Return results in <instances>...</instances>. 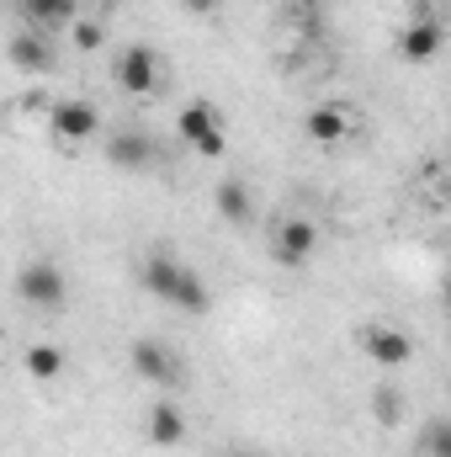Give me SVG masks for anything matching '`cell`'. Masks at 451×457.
<instances>
[{"mask_svg": "<svg viewBox=\"0 0 451 457\" xmlns=\"http://www.w3.org/2000/svg\"><path fill=\"white\" fill-rule=\"evenodd\" d=\"M176 128H181V138L197 149V154H208V160H218L228 149V133H224V122H218V112L208 107V102H192L186 112L176 117Z\"/></svg>", "mask_w": 451, "mask_h": 457, "instance_id": "cell-1", "label": "cell"}, {"mask_svg": "<svg viewBox=\"0 0 451 457\" xmlns=\"http://www.w3.org/2000/svg\"><path fill=\"white\" fill-rule=\"evenodd\" d=\"M16 293H21L27 303H37V309H53V303H64L70 282H64V271H59L53 261H27V266L16 271Z\"/></svg>", "mask_w": 451, "mask_h": 457, "instance_id": "cell-2", "label": "cell"}, {"mask_svg": "<svg viewBox=\"0 0 451 457\" xmlns=\"http://www.w3.org/2000/svg\"><path fill=\"white\" fill-rule=\"evenodd\" d=\"M117 86H122L127 96H149V91L160 86V54L144 48V43H133V48L117 59Z\"/></svg>", "mask_w": 451, "mask_h": 457, "instance_id": "cell-3", "label": "cell"}, {"mask_svg": "<svg viewBox=\"0 0 451 457\" xmlns=\"http://www.w3.org/2000/svg\"><path fill=\"white\" fill-rule=\"evenodd\" d=\"M314 250H319V224L314 219H287V224L276 228V239H271V255L282 266H303Z\"/></svg>", "mask_w": 451, "mask_h": 457, "instance_id": "cell-4", "label": "cell"}, {"mask_svg": "<svg viewBox=\"0 0 451 457\" xmlns=\"http://www.w3.org/2000/svg\"><path fill=\"white\" fill-rule=\"evenodd\" d=\"M356 341H361V351H366L377 367H404V361H414V341H409L404 330H388V325H366Z\"/></svg>", "mask_w": 451, "mask_h": 457, "instance_id": "cell-5", "label": "cell"}, {"mask_svg": "<svg viewBox=\"0 0 451 457\" xmlns=\"http://www.w3.org/2000/svg\"><path fill=\"white\" fill-rule=\"evenodd\" d=\"M133 372L144 383H154V388L181 383V361L170 356V345H160V341H133Z\"/></svg>", "mask_w": 451, "mask_h": 457, "instance_id": "cell-6", "label": "cell"}, {"mask_svg": "<svg viewBox=\"0 0 451 457\" xmlns=\"http://www.w3.org/2000/svg\"><path fill=\"white\" fill-rule=\"evenodd\" d=\"M48 122H53V133H59L64 144H86V138H96V128H102V117H96L91 102H53Z\"/></svg>", "mask_w": 451, "mask_h": 457, "instance_id": "cell-7", "label": "cell"}, {"mask_svg": "<svg viewBox=\"0 0 451 457\" xmlns=\"http://www.w3.org/2000/svg\"><path fill=\"white\" fill-rule=\"evenodd\" d=\"M5 59L21 70V75H48L53 70V48H48V37L32 27V32H16L11 43H5Z\"/></svg>", "mask_w": 451, "mask_h": 457, "instance_id": "cell-8", "label": "cell"}, {"mask_svg": "<svg viewBox=\"0 0 451 457\" xmlns=\"http://www.w3.org/2000/svg\"><path fill=\"white\" fill-rule=\"evenodd\" d=\"M144 436H149L154 447H181V442H186V415H181L176 404L154 399V410L144 415Z\"/></svg>", "mask_w": 451, "mask_h": 457, "instance_id": "cell-9", "label": "cell"}, {"mask_svg": "<svg viewBox=\"0 0 451 457\" xmlns=\"http://www.w3.org/2000/svg\"><path fill=\"white\" fill-rule=\"evenodd\" d=\"M398 54H404L409 64H430V59L441 54V27H436V21H414V27L398 37Z\"/></svg>", "mask_w": 451, "mask_h": 457, "instance_id": "cell-10", "label": "cell"}, {"mask_svg": "<svg viewBox=\"0 0 451 457\" xmlns=\"http://www.w3.org/2000/svg\"><path fill=\"white\" fill-rule=\"evenodd\" d=\"M170 303L186 309V314H208V309H213V293H208V282H202L192 266H181V271H176V287H170Z\"/></svg>", "mask_w": 451, "mask_h": 457, "instance_id": "cell-11", "label": "cell"}, {"mask_svg": "<svg viewBox=\"0 0 451 457\" xmlns=\"http://www.w3.org/2000/svg\"><path fill=\"white\" fill-rule=\"evenodd\" d=\"M107 160H112L117 170H144V165L154 160V144H149L144 133H112V144H107Z\"/></svg>", "mask_w": 451, "mask_h": 457, "instance_id": "cell-12", "label": "cell"}, {"mask_svg": "<svg viewBox=\"0 0 451 457\" xmlns=\"http://www.w3.org/2000/svg\"><path fill=\"white\" fill-rule=\"evenodd\" d=\"M218 213H224L228 224H250L255 219V197H250V187L239 181V176H228V181H218Z\"/></svg>", "mask_w": 451, "mask_h": 457, "instance_id": "cell-13", "label": "cell"}, {"mask_svg": "<svg viewBox=\"0 0 451 457\" xmlns=\"http://www.w3.org/2000/svg\"><path fill=\"white\" fill-rule=\"evenodd\" d=\"M27 21H32L37 32L70 27V21H75V0H27Z\"/></svg>", "mask_w": 451, "mask_h": 457, "instance_id": "cell-14", "label": "cell"}, {"mask_svg": "<svg viewBox=\"0 0 451 457\" xmlns=\"http://www.w3.org/2000/svg\"><path fill=\"white\" fill-rule=\"evenodd\" d=\"M345 133H350V122H345L340 107H314V112H308V138H314V144H340Z\"/></svg>", "mask_w": 451, "mask_h": 457, "instance_id": "cell-15", "label": "cell"}, {"mask_svg": "<svg viewBox=\"0 0 451 457\" xmlns=\"http://www.w3.org/2000/svg\"><path fill=\"white\" fill-rule=\"evenodd\" d=\"M176 271H181V261H170V255H149V261H144V287H149L154 298H165V303H170Z\"/></svg>", "mask_w": 451, "mask_h": 457, "instance_id": "cell-16", "label": "cell"}, {"mask_svg": "<svg viewBox=\"0 0 451 457\" xmlns=\"http://www.w3.org/2000/svg\"><path fill=\"white\" fill-rule=\"evenodd\" d=\"M21 367H27V378H59L64 372V351L59 345H27V356H21Z\"/></svg>", "mask_w": 451, "mask_h": 457, "instance_id": "cell-17", "label": "cell"}, {"mask_svg": "<svg viewBox=\"0 0 451 457\" xmlns=\"http://www.w3.org/2000/svg\"><path fill=\"white\" fill-rule=\"evenodd\" d=\"M425 457H451V426L441 415L425 426Z\"/></svg>", "mask_w": 451, "mask_h": 457, "instance_id": "cell-18", "label": "cell"}, {"mask_svg": "<svg viewBox=\"0 0 451 457\" xmlns=\"http://www.w3.org/2000/svg\"><path fill=\"white\" fill-rule=\"evenodd\" d=\"M70 32H75V48H102V27H91V21H70Z\"/></svg>", "mask_w": 451, "mask_h": 457, "instance_id": "cell-19", "label": "cell"}, {"mask_svg": "<svg viewBox=\"0 0 451 457\" xmlns=\"http://www.w3.org/2000/svg\"><path fill=\"white\" fill-rule=\"evenodd\" d=\"M398 399H404L398 388H382V394H377V415H382V420H393V415H398Z\"/></svg>", "mask_w": 451, "mask_h": 457, "instance_id": "cell-20", "label": "cell"}, {"mask_svg": "<svg viewBox=\"0 0 451 457\" xmlns=\"http://www.w3.org/2000/svg\"><path fill=\"white\" fill-rule=\"evenodd\" d=\"M181 5H186V11H192V16H213V11H218V5H224V0H181Z\"/></svg>", "mask_w": 451, "mask_h": 457, "instance_id": "cell-21", "label": "cell"}, {"mask_svg": "<svg viewBox=\"0 0 451 457\" xmlns=\"http://www.w3.org/2000/svg\"><path fill=\"white\" fill-rule=\"evenodd\" d=\"M228 457H255V453H228Z\"/></svg>", "mask_w": 451, "mask_h": 457, "instance_id": "cell-22", "label": "cell"}]
</instances>
